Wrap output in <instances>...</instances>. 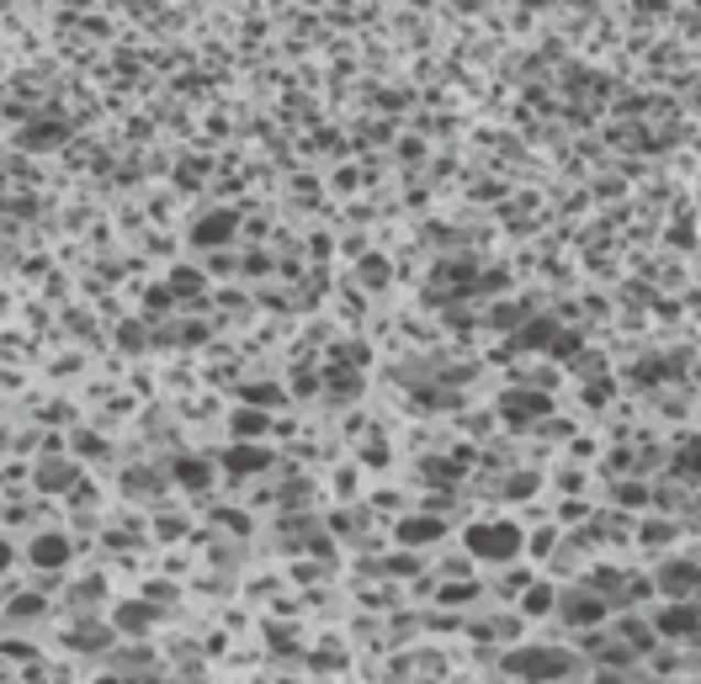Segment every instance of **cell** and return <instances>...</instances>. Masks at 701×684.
<instances>
[{"label": "cell", "instance_id": "obj_19", "mask_svg": "<svg viewBox=\"0 0 701 684\" xmlns=\"http://www.w3.org/2000/svg\"><path fill=\"white\" fill-rule=\"evenodd\" d=\"M144 599H150V605H176V599H182V584H176V578H150V584H144Z\"/></svg>", "mask_w": 701, "mask_h": 684}, {"label": "cell", "instance_id": "obj_4", "mask_svg": "<svg viewBox=\"0 0 701 684\" xmlns=\"http://www.w3.org/2000/svg\"><path fill=\"white\" fill-rule=\"evenodd\" d=\"M558 621H563V631L574 637V631H584V626H606L611 621V599L595 595L590 584H563V595H558V610H552Z\"/></svg>", "mask_w": 701, "mask_h": 684}, {"label": "cell", "instance_id": "obj_3", "mask_svg": "<svg viewBox=\"0 0 701 684\" xmlns=\"http://www.w3.org/2000/svg\"><path fill=\"white\" fill-rule=\"evenodd\" d=\"M282 462H276V451L266 441H229V451H218V473L229 488H240L250 477H272Z\"/></svg>", "mask_w": 701, "mask_h": 684}, {"label": "cell", "instance_id": "obj_10", "mask_svg": "<svg viewBox=\"0 0 701 684\" xmlns=\"http://www.w3.org/2000/svg\"><path fill=\"white\" fill-rule=\"evenodd\" d=\"M32 483H37L43 494H69V488L80 483V462H69V456H48V462H37Z\"/></svg>", "mask_w": 701, "mask_h": 684}, {"label": "cell", "instance_id": "obj_14", "mask_svg": "<svg viewBox=\"0 0 701 684\" xmlns=\"http://www.w3.org/2000/svg\"><path fill=\"white\" fill-rule=\"evenodd\" d=\"M150 621H154L150 599H128V605L112 610V626H118V631H133V637H139V631H150Z\"/></svg>", "mask_w": 701, "mask_h": 684}, {"label": "cell", "instance_id": "obj_17", "mask_svg": "<svg viewBox=\"0 0 701 684\" xmlns=\"http://www.w3.org/2000/svg\"><path fill=\"white\" fill-rule=\"evenodd\" d=\"M357 473H362L357 462H340L336 473H330V488H336V499H346V505H351V499L362 494V483H357Z\"/></svg>", "mask_w": 701, "mask_h": 684}, {"label": "cell", "instance_id": "obj_18", "mask_svg": "<svg viewBox=\"0 0 701 684\" xmlns=\"http://www.w3.org/2000/svg\"><path fill=\"white\" fill-rule=\"evenodd\" d=\"M388 276H394V266H388L383 255H366L362 266H357V282H362V287H383Z\"/></svg>", "mask_w": 701, "mask_h": 684}, {"label": "cell", "instance_id": "obj_9", "mask_svg": "<svg viewBox=\"0 0 701 684\" xmlns=\"http://www.w3.org/2000/svg\"><path fill=\"white\" fill-rule=\"evenodd\" d=\"M272 430H276L272 409H250V404L229 409V419H223V435H229V441H266Z\"/></svg>", "mask_w": 701, "mask_h": 684}, {"label": "cell", "instance_id": "obj_20", "mask_svg": "<svg viewBox=\"0 0 701 684\" xmlns=\"http://www.w3.org/2000/svg\"><path fill=\"white\" fill-rule=\"evenodd\" d=\"M37 610H43V595H17V589H11V605H6L11 621H32Z\"/></svg>", "mask_w": 701, "mask_h": 684}, {"label": "cell", "instance_id": "obj_8", "mask_svg": "<svg viewBox=\"0 0 701 684\" xmlns=\"http://www.w3.org/2000/svg\"><path fill=\"white\" fill-rule=\"evenodd\" d=\"M447 526H452L447 515H409V509H404V515H394V541L398 547H420V552H426L430 541L447 536Z\"/></svg>", "mask_w": 701, "mask_h": 684}, {"label": "cell", "instance_id": "obj_7", "mask_svg": "<svg viewBox=\"0 0 701 684\" xmlns=\"http://www.w3.org/2000/svg\"><path fill=\"white\" fill-rule=\"evenodd\" d=\"M558 595H563V584L552 578V573H532V584L516 595V610L526 621H552V610H558Z\"/></svg>", "mask_w": 701, "mask_h": 684}, {"label": "cell", "instance_id": "obj_2", "mask_svg": "<svg viewBox=\"0 0 701 684\" xmlns=\"http://www.w3.org/2000/svg\"><path fill=\"white\" fill-rule=\"evenodd\" d=\"M462 547L489 567H505L526 558V526L521 520H505V515H484L473 526H462Z\"/></svg>", "mask_w": 701, "mask_h": 684}, {"label": "cell", "instance_id": "obj_1", "mask_svg": "<svg viewBox=\"0 0 701 684\" xmlns=\"http://www.w3.org/2000/svg\"><path fill=\"white\" fill-rule=\"evenodd\" d=\"M500 674H521V680H563V674H595L580 663L574 642H511L500 653Z\"/></svg>", "mask_w": 701, "mask_h": 684}, {"label": "cell", "instance_id": "obj_21", "mask_svg": "<svg viewBox=\"0 0 701 684\" xmlns=\"http://www.w3.org/2000/svg\"><path fill=\"white\" fill-rule=\"evenodd\" d=\"M118 340H122V351H144V329L139 324H122Z\"/></svg>", "mask_w": 701, "mask_h": 684}, {"label": "cell", "instance_id": "obj_15", "mask_svg": "<svg viewBox=\"0 0 701 684\" xmlns=\"http://www.w3.org/2000/svg\"><path fill=\"white\" fill-rule=\"evenodd\" d=\"M240 266H244L240 250H208V255H202V271H208L213 282H229V276H240Z\"/></svg>", "mask_w": 701, "mask_h": 684}, {"label": "cell", "instance_id": "obj_12", "mask_svg": "<svg viewBox=\"0 0 701 684\" xmlns=\"http://www.w3.org/2000/svg\"><path fill=\"white\" fill-rule=\"evenodd\" d=\"M69 552H75V547H69V536L64 531H43V536H32L28 541V563L32 567H64L69 563Z\"/></svg>", "mask_w": 701, "mask_h": 684}, {"label": "cell", "instance_id": "obj_11", "mask_svg": "<svg viewBox=\"0 0 701 684\" xmlns=\"http://www.w3.org/2000/svg\"><path fill=\"white\" fill-rule=\"evenodd\" d=\"M543 483H548V473H537V467H511V473H505V483H500V499H505V505H532V499H537V494H543Z\"/></svg>", "mask_w": 701, "mask_h": 684}, {"label": "cell", "instance_id": "obj_13", "mask_svg": "<svg viewBox=\"0 0 701 684\" xmlns=\"http://www.w3.org/2000/svg\"><path fill=\"white\" fill-rule=\"evenodd\" d=\"M240 404H250V409H282L287 393L272 377H250V383H240Z\"/></svg>", "mask_w": 701, "mask_h": 684}, {"label": "cell", "instance_id": "obj_6", "mask_svg": "<svg viewBox=\"0 0 701 684\" xmlns=\"http://www.w3.org/2000/svg\"><path fill=\"white\" fill-rule=\"evenodd\" d=\"M171 483L182 488V494H213L218 483H223V473H218V456H176L171 462Z\"/></svg>", "mask_w": 701, "mask_h": 684}, {"label": "cell", "instance_id": "obj_5", "mask_svg": "<svg viewBox=\"0 0 701 684\" xmlns=\"http://www.w3.org/2000/svg\"><path fill=\"white\" fill-rule=\"evenodd\" d=\"M240 229H244V223H240V212H234V208H213V212H202V218L186 229V239H191L197 250H229Z\"/></svg>", "mask_w": 701, "mask_h": 684}, {"label": "cell", "instance_id": "obj_16", "mask_svg": "<svg viewBox=\"0 0 701 684\" xmlns=\"http://www.w3.org/2000/svg\"><path fill=\"white\" fill-rule=\"evenodd\" d=\"M552 488H558V494H584V488H590V467H584V462H563V467L552 473Z\"/></svg>", "mask_w": 701, "mask_h": 684}]
</instances>
